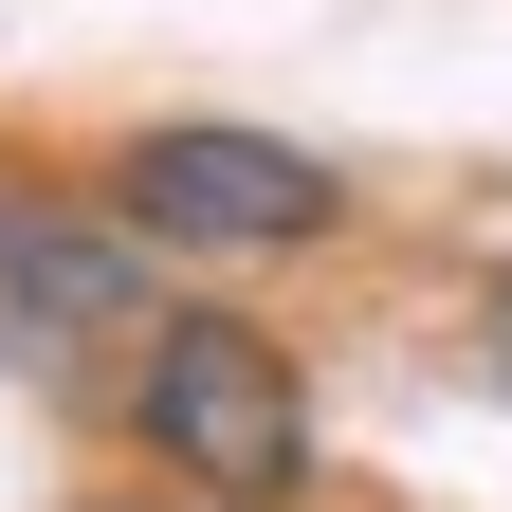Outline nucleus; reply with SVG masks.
Returning <instances> with one entry per match:
<instances>
[{
  "instance_id": "obj_1",
  "label": "nucleus",
  "mask_w": 512,
  "mask_h": 512,
  "mask_svg": "<svg viewBox=\"0 0 512 512\" xmlns=\"http://www.w3.org/2000/svg\"><path fill=\"white\" fill-rule=\"evenodd\" d=\"M128 439L202 512H293L311 458H330V439H311V366L256 330V311H165V330L128 348Z\"/></svg>"
},
{
  "instance_id": "obj_2",
  "label": "nucleus",
  "mask_w": 512,
  "mask_h": 512,
  "mask_svg": "<svg viewBox=\"0 0 512 512\" xmlns=\"http://www.w3.org/2000/svg\"><path fill=\"white\" fill-rule=\"evenodd\" d=\"M110 220L147 256H311L348 238V183L293 147V128H238V110H165L110 147Z\"/></svg>"
},
{
  "instance_id": "obj_3",
  "label": "nucleus",
  "mask_w": 512,
  "mask_h": 512,
  "mask_svg": "<svg viewBox=\"0 0 512 512\" xmlns=\"http://www.w3.org/2000/svg\"><path fill=\"white\" fill-rule=\"evenodd\" d=\"M476 348H494V366H512V275H476Z\"/></svg>"
},
{
  "instance_id": "obj_4",
  "label": "nucleus",
  "mask_w": 512,
  "mask_h": 512,
  "mask_svg": "<svg viewBox=\"0 0 512 512\" xmlns=\"http://www.w3.org/2000/svg\"><path fill=\"white\" fill-rule=\"evenodd\" d=\"M110 512H147V494H110ZM165 512H202V494H165Z\"/></svg>"
}]
</instances>
